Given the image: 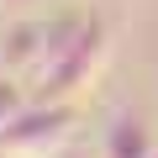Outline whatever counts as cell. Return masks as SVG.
Here are the masks:
<instances>
[{"label":"cell","instance_id":"4","mask_svg":"<svg viewBox=\"0 0 158 158\" xmlns=\"http://www.w3.org/2000/svg\"><path fill=\"white\" fill-rule=\"evenodd\" d=\"M58 158H85V153H58Z\"/></svg>","mask_w":158,"mask_h":158},{"label":"cell","instance_id":"3","mask_svg":"<svg viewBox=\"0 0 158 158\" xmlns=\"http://www.w3.org/2000/svg\"><path fill=\"white\" fill-rule=\"evenodd\" d=\"M21 106H27V95H21L16 85H11V79H0V127H6V121H11L16 111H21Z\"/></svg>","mask_w":158,"mask_h":158},{"label":"cell","instance_id":"5","mask_svg":"<svg viewBox=\"0 0 158 158\" xmlns=\"http://www.w3.org/2000/svg\"><path fill=\"white\" fill-rule=\"evenodd\" d=\"M16 6H32V0H16Z\"/></svg>","mask_w":158,"mask_h":158},{"label":"cell","instance_id":"2","mask_svg":"<svg viewBox=\"0 0 158 158\" xmlns=\"http://www.w3.org/2000/svg\"><path fill=\"white\" fill-rule=\"evenodd\" d=\"M100 158H158V142H153V127L132 111H116L106 137H100Z\"/></svg>","mask_w":158,"mask_h":158},{"label":"cell","instance_id":"1","mask_svg":"<svg viewBox=\"0 0 158 158\" xmlns=\"http://www.w3.org/2000/svg\"><path fill=\"white\" fill-rule=\"evenodd\" d=\"M74 137V106L58 100H27L6 127H0V153L6 158H58Z\"/></svg>","mask_w":158,"mask_h":158}]
</instances>
